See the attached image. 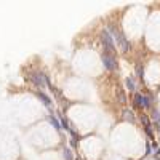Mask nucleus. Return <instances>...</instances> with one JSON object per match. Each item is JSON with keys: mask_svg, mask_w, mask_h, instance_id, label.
<instances>
[{"mask_svg": "<svg viewBox=\"0 0 160 160\" xmlns=\"http://www.w3.org/2000/svg\"><path fill=\"white\" fill-rule=\"evenodd\" d=\"M64 157H66V160H72V154H71V150H69V149H66V150H64Z\"/></svg>", "mask_w": 160, "mask_h": 160, "instance_id": "nucleus-8", "label": "nucleus"}, {"mask_svg": "<svg viewBox=\"0 0 160 160\" xmlns=\"http://www.w3.org/2000/svg\"><path fill=\"white\" fill-rule=\"evenodd\" d=\"M110 31H112V34H114V39H115V42H117V45H119V48H120L122 51H127V50L130 48V43H128V40L123 37V34H122L120 31H115L114 26H110Z\"/></svg>", "mask_w": 160, "mask_h": 160, "instance_id": "nucleus-1", "label": "nucleus"}, {"mask_svg": "<svg viewBox=\"0 0 160 160\" xmlns=\"http://www.w3.org/2000/svg\"><path fill=\"white\" fill-rule=\"evenodd\" d=\"M102 43H104L107 53L114 56V53H115V46H114V42H112V35H110L109 32H102Z\"/></svg>", "mask_w": 160, "mask_h": 160, "instance_id": "nucleus-3", "label": "nucleus"}, {"mask_svg": "<svg viewBox=\"0 0 160 160\" xmlns=\"http://www.w3.org/2000/svg\"><path fill=\"white\" fill-rule=\"evenodd\" d=\"M135 106L139 107V109H144V107L149 106V101H147V98L143 96V95H136V98H135Z\"/></svg>", "mask_w": 160, "mask_h": 160, "instance_id": "nucleus-4", "label": "nucleus"}, {"mask_svg": "<svg viewBox=\"0 0 160 160\" xmlns=\"http://www.w3.org/2000/svg\"><path fill=\"white\" fill-rule=\"evenodd\" d=\"M39 98L45 102V104H50V99H48V96L46 95H43V93H39Z\"/></svg>", "mask_w": 160, "mask_h": 160, "instance_id": "nucleus-6", "label": "nucleus"}, {"mask_svg": "<svg viewBox=\"0 0 160 160\" xmlns=\"http://www.w3.org/2000/svg\"><path fill=\"white\" fill-rule=\"evenodd\" d=\"M32 80L37 83L39 87H48V82H46L43 74H32Z\"/></svg>", "mask_w": 160, "mask_h": 160, "instance_id": "nucleus-5", "label": "nucleus"}, {"mask_svg": "<svg viewBox=\"0 0 160 160\" xmlns=\"http://www.w3.org/2000/svg\"><path fill=\"white\" fill-rule=\"evenodd\" d=\"M102 64H104V67L107 71H117V61H115L114 56L109 54V53L102 54Z\"/></svg>", "mask_w": 160, "mask_h": 160, "instance_id": "nucleus-2", "label": "nucleus"}, {"mask_svg": "<svg viewBox=\"0 0 160 160\" xmlns=\"http://www.w3.org/2000/svg\"><path fill=\"white\" fill-rule=\"evenodd\" d=\"M50 122H51V123L54 125V128H59V127H61V125H59V122H58V120H56L54 117H50Z\"/></svg>", "mask_w": 160, "mask_h": 160, "instance_id": "nucleus-9", "label": "nucleus"}, {"mask_svg": "<svg viewBox=\"0 0 160 160\" xmlns=\"http://www.w3.org/2000/svg\"><path fill=\"white\" fill-rule=\"evenodd\" d=\"M127 87L130 90H135V83H133V80H131V79H127Z\"/></svg>", "mask_w": 160, "mask_h": 160, "instance_id": "nucleus-7", "label": "nucleus"}]
</instances>
